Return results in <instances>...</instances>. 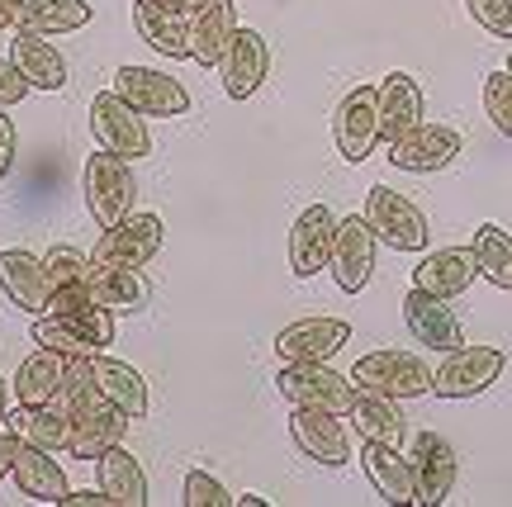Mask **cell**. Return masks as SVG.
<instances>
[{"label": "cell", "mask_w": 512, "mask_h": 507, "mask_svg": "<svg viewBox=\"0 0 512 507\" xmlns=\"http://www.w3.org/2000/svg\"><path fill=\"white\" fill-rule=\"evenodd\" d=\"M275 389L290 408H328V413L347 417L356 384L351 375H337L328 361H280L275 370Z\"/></svg>", "instance_id": "cell-1"}, {"label": "cell", "mask_w": 512, "mask_h": 507, "mask_svg": "<svg viewBox=\"0 0 512 507\" xmlns=\"http://www.w3.org/2000/svg\"><path fill=\"white\" fill-rule=\"evenodd\" d=\"M81 195H86V209H91V218L100 228H110V223L133 214L138 185H133V171H128V157H119L110 147L91 152L86 171H81Z\"/></svg>", "instance_id": "cell-2"}, {"label": "cell", "mask_w": 512, "mask_h": 507, "mask_svg": "<svg viewBox=\"0 0 512 507\" xmlns=\"http://www.w3.org/2000/svg\"><path fill=\"white\" fill-rule=\"evenodd\" d=\"M34 342L62 356H95L114 342V313L110 308H72V313H43L34 318Z\"/></svg>", "instance_id": "cell-3"}, {"label": "cell", "mask_w": 512, "mask_h": 507, "mask_svg": "<svg viewBox=\"0 0 512 507\" xmlns=\"http://www.w3.org/2000/svg\"><path fill=\"white\" fill-rule=\"evenodd\" d=\"M351 384L389 394V399H418V394H432V370L413 351L384 346V351H370V356L351 365Z\"/></svg>", "instance_id": "cell-4"}, {"label": "cell", "mask_w": 512, "mask_h": 507, "mask_svg": "<svg viewBox=\"0 0 512 507\" xmlns=\"http://www.w3.org/2000/svg\"><path fill=\"white\" fill-rule=\"evenodd\" d=\"M332 143L347 162H370V152L380 147V86H351L337 109H332Z\"/></svg>", "instance_id": "cell-5"}, {"label": "cell", "mask_w": 512, "mask_h": 507, "mask_svg": "<svg viewBox=\"0 0 512 507\" xmlns=\"http://www.w3.org/2000/svg\"><path fill=\"white\" fill-rule=\"evenodd\" d=\"M366 218L384 247H394V252H427V237H432L427 233V214L408 195L389 190V185H370Z\"/></svg>", "instance_id": "cell-6"}, {"label": "cell", "mask_w": 512, "mask_h": 507, "mask_svg": "<svg viewBox=\"0 0 512 507\" xmlns=\"http://www.w3.org/2000/svg\"><path fill=\"white\" fill-rule=\"evenodd\" d=\"M503 365H508V356L498 346H456L432 370V394L437 399H475L489 384H498Z\"/></svg>", "instance_id": "cell-7"}, {"label": "cell", "mask_w": 512, "mask_h": 507, "mask_svg": "<svg viewBox=\"0 0 512 507\" xmlns=\"http://www.w3.org/2000/svg\"><path fill=\"white\" fill-rule=\"evenodd\" d=\"M110 91L119 100H128L143 119H181V114H190V91L176 76L157 72V67H119Z\"/></svg>", "instance_id": "cell-8"}, {"label": "cell", "mask_w": 512, "mask_h": 507, "mask_svg": "<svg viewBox=\"0 0 512 507\" xmlns=\"http://www.w3.org/2000/svg\"><path fill=\"white\" fill-rule=\"evenodd\" d=\"M162 218L157 214H128L110 228H100V242H95L91 261L100 266H124V271H143L152 256L162 252Z\"/></svg>", "instance_id": "cell-9"}, {"label": "cell", "mask_w": 512, "mask_h": 507, "mask_svg": "<svg viewBox=\"0 0 512 507\" xmlns=\"http://www.w3.org/2000/svg\"><path fill=\"white\" fill-rule=\"evenodd\" d=\"M375 247H380V237H375L366 214L337 218L328 271H332V280H337L342 294H361L370 285V275H375Z\"/></svg>", "instance_id": "cell-10"}, {"label": "cell", "mask_w": 512, "mask_h": 507, "mask_svg": "<svg viewBox=\"0 0 512 507\" xmlns=\"http://www.w3.org/2000/svg\"><path fill=\"white\" fill-rule=\"evenodd\" d=\"M91 133H95V143L100 147H110V152H119V157H128V162H138V157L152 152L147 119L128 105V100H119L114 91H100L91 100Z\"/></svg>", "instance_id": "cell-11"}, {"label": "cell", "mask_w": 512, "mask_h": 507, "mask_svg": "<svg viewBox=\"0 0 512 507\" xmlns=\"http://www.w3.org/2000/svg\"><path fill=\"white\" fill-rule=\"evenodd\" d=\"M332 237H337V214H332L328 204L318 200L309 209H299L290 228V275L294 280H313L318 271H328L332 261Z\"/></svg>", "instance_id": "cell-12"}, {"label": "cell", "mask_w": 512, "mask_h": 507, "mask_svg": "<svg viewBox=\"0 0 512 507\" xmlns=\"http://www.w3.org/2000/svg\"><path fill=\"white\" fill-rule=\"evenodd\" d=\"M403 327L413 332V342L427 346V351H456L465 346V332H460V318L451 313V299H441V294H427V290H413L403 294Z\"/></svg>", "instance_id": "cell-13"}, {"label": "cell", "mask_w": 512, "mask_h": 507, "mask_svg": "<svg viewBox=\"0 0 512 507\" xmlns=\"http://www.w3.org/2000/svg\"><path fill=\"white\" fill-rule=\"evenodd\" d=\"M290 441L309 455V460L328 465V470L351 465V436H347V427H342V413H328V408H294Z\"/></svg>", "instance_id": "cell-14"}, {"label": "cell", "mask_w": 512, "mask_h": 507, "mask_svg": "<svg viewBox=\"0 0 512 507\" xmlns=\"http://www.w3.org/2000/svg\"><path fill=\"white\" fill-rule=\"evenodd\" d=\"M460 147H465V138H460L451 124H418L389 143V162L399 166V171L427 176V171H441V166L456 162Z\"/></svg>", "instance_id": "cell-15"}, {"label": "cell", "mask_w": 512, "mask_h": 507, "mask_svg": "<svg viewBox=\"0 0 512 507\" xmlns=\"http://www.w3.org/2000/svg\"><path fill=\"white\" fill-rule=\"evenodd\" d=\"M351 342V327L342 318H299L275 332V356L280 361H332Z\"/></svg>", "instance_id": "cell-16"}, {"label": "cell", "mask_w": 512, "mask_h": 507, "mask_svg": "<svg viewBox=\"0 0 512 507\" xmlns=\"http://www.w3.org/2000/svg\"><path fill=\"white\" fill-rule=\"evenodd\" d=\"M0 290L5 299L19 308V313H29V318H43L48 313V271H43V256L24 252V247H5L0 252Z\"/></svg>", "instance_id": "cell-17"}, {"label": "cell", "mask_w": 512, "mask_h": 507, "mask_svg": "<svg viewBox=\"0 0 512 507\" xmlns=\"http://www.w3.org/2000/svg\"><path fill=\"white\" fill-rule=\"evenodd\" d=\"M361 470H366L370 489L380 493L389 507L418 503V474H413V460H403L399 455V446L361 441Z\"/></svg>", "instance_id": "cell-18"}, {"label": "cell", "mask_w": 512, "mask_h": 507, "mask_svg": "<svg viewBox=\"0 0 512 507\" xmlns=\"http://www.w3.org/2000/svg\"><path fill=\"white\" fill-rule=\"evenodd\" d=\"M271 72V48H266V38L256 34V29H238L233 43H228V53L219 62V76H223V91L233 95V100H252L261 91V81Z\"/></svg>", "instance_id": "cell-19"}, {"label": "cell", "mask_w": 512, "mask_h": 507, "mask_svg": "<svg viewBox=\"0 0 512 507\" xmlns=\"http://www.w3.org/2000/svg\"><path fill=\"white\" fill-rule=\"evenodd\" d=\"M413 474H418V503L422 507H441L456 489V474H460V460H456V446L437 432H422L418 446H413Z\"/></svg>", "instance_id": "cell-20"}, {"label": "cell", "mask_w": 512, "mask_h": 507, "mask_svg": "<svg viewBox=\"0 0 512 507\" xmlns=\"http://www.w3.org/2000/svg\"><path fill=\"white\" fill-rule=\"evenodd\" d=\"M475 247H437V252H422V261L413 266V285L441 299H456L475 285Z\"/></svg>", "instance_id": "cell-21"}, {"label": "cell", "mask_w": 512, "mask_h": 507, "mask_svg": "<svg viewBox=\"0 0 512 507\" xmlns=\"http://www.w3.org/2000/svg\"><path fill=\"white\" fill-rule=\"evenodd\" d=\"M5 427L24 441V446H38V451H67V441H72V413H67V403H38V408H29V403H19V408H10V417H5Z\"/></svg>", "instance_id": "cell-22"}, {"label": "cell", "mask_w": 512, "mask_h": 507, "mask_svg": "<svg viewBox=\"0 0 512 507\" xmlns=\"http://www.w3.org/2000/svg\"><path fill=\"white\" fill-rule=\"evenodd\" d=\"M133 29L152 53L162 57H190V19L176 15L166 0H133Z\"/></svg>", "instance_id": "cell-23"}, {"label": "cell", "mask_w": 512, "mask_h": 507, "mask_svg": "<svg viewBox=\"0 0 512 507\" xmlns=\"http://www.w3.org/2000/svg\"><path fill=\"white\" fill-rule=\"evenodd\" d=\"M10 57L15 67L29 76L34 91H67V57L57 43H48V34H29V29H15L10 38Z\"/></svg>", "instance_id": "cell-24"}, {"label": "cell", "mask_w": 512, "mask_h": 507, "mask_svg": "<svg viewBox=\"0 0 512 507\" xmlns=\"http://www.w3.org/2000/svg\"><path fill=\"white\" fill-rule=\"evenodd\" d=\"M238 34V10L233 0H209L200 15H190V62L200 67H219L228 43Z\"/></svg>", "instance_id": "cell-25"}, {"label": "cell", "mask_w": 512, "mask_h": 507, "mask_svg": "<svg viewBox=\"0 0 512 507\" xmlns=\"http://www.w3.org/2000/svg\"><path fill=\"white\" fill-rule=\"evenodd\" d=\"M347 422L361 432V441H384V446H403V432H408V417L399 413V399L375 394V389H356Z\"/></svg>", "instance_id": "cell-26"}, {"label": "cell", "mask_w": 512, "mask_h": 507, "mask_svg": "<svg viewBox=\"0 0 512 507\" xmlns=\"http://www.w3.org/2000/svg\"><path fill=\"white\" fill-rule=\"evenodd\" d=\"M422 124V86L408 72H389L380 81V143H394Z\"/></svg>", "instance_id": "cell-27"}, {"label": "cell", "mask_w": 512, "mask_h": 507, "mask_svg": "<svg viewBox=\"0 0 512 507\" xmlns=\"http://www.w3.org/2000/svg\"><path fill=\"white\" fill-rule=\"evenodd\" d=\"M95 479H100V489L114 498V507H147L152 503L143 465H138V455L133 451H124V441L110 446V451L95 460Z\"/></svg>", "instance_id": "cell-28"}, {"label": "cell", "mask_w": 512, "mask_h": 507, "mask_svg": "<svg viewBox=\"0 0 512 507\" xmlns=\"http://www.w3.org/2000/svg\"><path fill=\"white\" fill-rule=\"evenodd\" d=\"M62 380H67V356H62V351H48V346H38L29 361H19L10 389H15V403L38 408V403H53L57 394H62Z\"/></svg>", "instance_id": "cell-29"}, {"label": "cell", "mask_w": 512, "mask_h": 507, "mask_svg": "<svg viewBox=\"0 0 512 507\" xmlns=\"http://www.w3.org/2000/svg\"><path fill=\"white\" fill-rule=\"evenodd\" d=\"M10 479H15L19 493H24V498H34V503H62V498L72 493L67 489L62 465L53 460V451H38V446H19Z\"/></svg>", "instance_id": "cell-30"}, {"label": "cell", "mask_w": 512, "mask_h": 507, "mask_svg": "<svg viewBox=\"0 0 512 507\" xmlns=\"http://www.w3.org/2000/svg\"><path fill=\"white\" fill-rule=\"evenodd\" d=\"M91 375H95V389H100L114 408H124L133 422H138V417H147V384H143V375H138L128 361H114V356H105V351H95V356H91Z\"/></svg>", "instance_id": "cell-31"}, {"label": "cell", "mask_w": 512, "mask_h": 507, "mask_svg": "<svg viewBox=\"0 0 512 507\" xmlns=\"http://www.w3.org/2000/svg\"><path fill=\"white\" fill-rule=\"evenodd\" d=\"M91 290L95 304L110 308V313H143L152 304V285L143 280V271H124V266L91 261Z\"/></svg>", "instance_id": "cell-32"}, {"label": "cell", "mask_w": 512, "mask_h": 507, "mask_svg": "<svg viewBox=\"0 0 512 507\" xmlns=\"http://www.w3.org/2000/svg\"><path fill=\"white\" fill-rule=\"evenodd\" d=\"M86 24H91V5L86 0H24L15 29L53 38V34H76Z\"/></svg>", "instance_id": "cell-33"}, {"label": "cell", "mask_w": 512, "mask_h": 507, "mask_svg": "<svg viewBox=\"0 0 512 507\" xmlns=\"http://www.w3.org/2000/svg\"><path fill=\"white\" fill-rule=\"evenodd\" d=\"M475 266L479 275L498 285V290H512V233L498 228V223H479L475 228Z\"/></svg>", "instance_id": "cell-34"}, {"label": "cell", "mask_w": 512, "mask_h": 507, "mask_svg": "<svg viewBox=\"0 0 512 507\" xmlns=\"http://www.w3.org/2000/svg\"><path fill=\"white\" fill-rule=\"evenodd\" d=\"M43 271H48V285H53V290L81 285V280H91V252H81L72 242H57L53 252L43 256Z\"/></svg>", "instance_id": "cell-35"}, {"label": "cell", "mask_w": 512, "mask_h": 507, "mask_svg": "<svg viewBox=\"0 0 512 507\" xmlns=\"http://www.w3.org/2000/svg\"><path fill=\"white\" fill-rule=\"evenodd\" d=\"M484 114L494 119L503 138H512V72H489L484 76Z\"/></svg>", "instance_id": "cell-36"}, {"label": "cell", "mask_w": 512, "mask_h": 507, "mask_svg": "<svg viewBox=\"0 0 512 507\" xmlns=\"http://www.w3.org/2000/svg\"><path fill=\"white\" fill-rule=\"evenodd\" d=\"M181 503L185 507H233V493L223 489L209 470H190L181 484Z\"/></svg>", "instance_id": "cell-37"}, {"label": "cell", "mask_w": 512, "mask_h": 507, "mask_svg": "<svg viewBox=\"0 0 512 507\" xmlns=\"http://www.w3.org/2000/svg\"><path fill=\"white\" fill-rule=\"evenodd\" d=\"M465 10L489 38H512V0H465Z\"/></svg>", "instance_id": "cell-38"}, {"label": "cell", "mask_w": 512, "mask_h": 507, "mask_svg": "<svg viewBox=\"0 0 512 507\" xmlns=\"http://www.w3.org/2000/svg\"><path fill=\"white\" fill-rule=\"evenodd\" d=\"M29 91H34V86H29V76L15 67V57H0V109L19 105Z\"/></svg>", "instance_id": "cell-39"}, {"label": "cell", "mask_w": 512, "mask_h": 507, "mask_svg": "<svg viewBox=\"0 0 512 507\" xmlns=\"http://www.w3.org/2000/svg\"><path fill=\"white\" fill-rule=\"evenodd\" d=\"M15 143H19L15 119L0 109V181H5V176H10V166H15Z\"/></svg>", "instance_id": "cell-40"}, {"label": "cell", "mask_w": 512, "mask_h": 507, "mask_svg": "<svg viewBox=\"0 0 512 507\" xmlns=\"http://www.w3.org/2000/svg\"><path fill=\"white\" fill-rule=\"evenodd\" d=\"M62 507H114V498L105 489H76L62 498Z\"/></svg>", "instance_id": "cell-41"}, {"label": "cell", "mask_w": 512, "mask_h": 507, "mask_svg": "<svg viewBox=\"0 0 512 507\" xmlns=\"http://www.w3.org/2000/svg\"><path fill=\"white\" fill-rule=\"evenodd\" d=\"M19 446H24V441H19V436L10 432V427H5V432H0V479H10V470H15V455H19Z\"/></svg>", "instance_id": "cell-42"}, {"label": "cell", "mask_w": 512, "mask_h": 507, "mask_svg": "<svg viewBox=\"0 0 512 507\" xmlns=\"http://www.w3.org/2000/svg\"><path fill=\"white\" fill-rule=\"evenodd\" d=\"M19 5L24 0H0V29H15L19 24Z\"/></svg>", "instance_id": "cell-43"}, {"label": "cell", "mask_w": 512, "mask_h": 507, "mask_svg": "<svg viewBox=\"0 0 512 507\" xmlns=\"http://www.w3.org/2000/svg\"><path fill=\"white\" fill-rule=\"evenodd\" d=\"M166 5H171L176 15H185V19H190V15H200V10H204V5H209V0H166Z\"/></svg>", "instance_id": "cell-44"}, {"label": "cell", "mask_w": 512, "mask_h": 507, "mask_svg": "<svg viewBox=\"0 0 512 507\" xmlns=\"http://www.w3.org/2000/svg\"><path fill=\"white\" fill-rule=\"evenodd\" d=\"M10 394H15V389H10L5 375H0V432H5V417H10Z\"/></svg>", "instance_id": "cell-45"}, {"label": "cell", "mask_w": 512, "mask_h": 507, "mask_svg": "<svg viewBox=\"0 0 512 507\" xmlns=\"http://www.w3.org/2000/svg\"><path fill=\"white\" fill-rule=\"evenodd\" d=\"M233 507H271V498H261V493H242V498H233Z\"/></svg>", "instance_id": "cell-46"}, {"label": "cell", "mask_w": 512, "mask_h": 507, "mask_svg": "<svg viewBox=\"0 0 512 507\" xmlns=\"http://www.w3.org/2000/svg\"><path fill=\"white\" fill-rule=\"evenodd\" d=\"M508 72H512V57H508Z\"/></svg>", "instance_id": "cell-47"}]
</instances>
